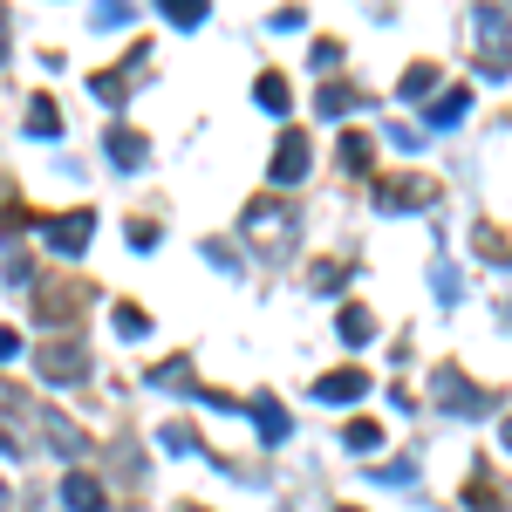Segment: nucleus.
Instances as JSON below:
<instances>
[{"label": "nucleus", "mask_w": 512, "mask_h": 512, "mask_svg": "<svg viewBox=\"0 0 512 512\" xmlns=\"http://www.w3.org/2000/svg\"><path fill=\"white\" fill-rule=\"evenodd\" d=\"M355 103V89H328V82H321V117H335V110H349Z\"/></svg>", "instance_id": "393cba45"}, {"label": "nucleus", "mask_w": 512, "mask_h": 512, "mask_svg": "<svg viewBox=\"0 0 512 512\" xmlns=\"http://www.w3.org/2000/svg\"><path fill=\"white\" fill-rule=\"evenodd\" d=\"M130 14H137V7L110 0V7H96V14H89V28H103V35H110V28H130Z\"/></svg>", "instance_id": "6ab92c4d"}, {"label": "nucleus", "mask_w": 512, "mask_h": 512, "mask_svg": "<svg viewBox=\"0 0 512 512\" xmlns=\"http://www.w3.org/2000/svg\"><path fill=\"white\" fill-rule=\"evenodd\" d=\"M28 137H62V110H55V96H35V103H28Z\"/></svg>", "instance_id": "4468645a"}, {"label": "nucleus", "mask_w": 512, "mask_h": 512, "mask_svg": "<svg viewBox=\"0 0 512 512\" xmlns=\"http://www.w3.org/2000/svg\"><path fill=\"white\" fill-rule=\"evenodd\" d=\"M472 512H499V492H485V485H472Z\"/></svg>", "instance_id": "cd10ccee"}, {"label": "nucleus", "mask_w": 512, "mask_h": 512, "mask_svg": "<svg viewBox=\"0 0 512 512\" xmlns=\"http://www.w3.org/2000/svg\"><path fill=\"white\" fill-rule=\"evenodd\" d=\"M253 424H260V437H267V444H280V437L294 431V417H287V410H280L274 396H267V403H253Z\"/></svg>", "instance_id": "ddd939ff"}, {"label": "nucleus", "mask_w": 512, "mask_h": 512, "mask_svg": "<svg viewBox=\"0 0 512 512\" xmlns=\"http://www.w3.org/2000/svg\"><path fill=\"white\" fill-rule=\"evenodd\" d=\"M0 62H7V14H0Z\"/></svg>", "instance_id": "7c9ffc66"}, {"label": "nucleus", "mask_w": 512, "mask_h": 512, "mask_svg": "<svg viewBox=\"0 0 512 512\" xmlns=\"http://www.w3.org/2000/svg\"><path fill=\"white\" fill-rule=\"evenodd\" d=\"M308 158H315V151H308V130H280V137H274V171H267V178L287 192V185L308 178Z\"/></svg>", "instance_id": "423d86ee"}, {"label": "nucleus", "mask_w": 512, "mask_h": 512, "mask_svg": "<svg viewBox=\"0 0 512 512\" xmlns=\"http://www.w3.org/2000/svg\"><path fill=\"white\" fill-rule=\"evenodd\" d=\"M35 369H41V383H82L89 376V349H82L76 335H55V342L35 349Z\"/></svg>", "instance_id": "7ed1b4c3"}, {"label": "nucleus", "mask_w": 512, "mask_h": 512, "mask_svg": "<svg viewBox=\"0 0 512 512\" xmlns=\"http://www.w3.org/2000/svg\"><path fill=\"white\" fill-rule=\"evenodd\" d=\"M164 451H178V458H185V451H198V437L185 431V424H171V431H164Z\"/></svg>", "instance_id": "a878e982"}, {"label": "nucleus", "mask_w": 512, "mask_h": 512, "mask_svg": "<svg viewBox=\"0 0 512 512\" xmlns=\"http://www.w3.org/2000/svg\"><path fill=\"white\" fill-rule=\"evenodd\" d=\"M205 260H212L219 274H239V253H233V246H219V239H205Z\"/></svg>", "instance_id": "b1692460"}, {"label": "nucleus", "mask_w": 512, "mask_h": 512, "mask_svg": "<svg viewBox=\"0 0 512 512\" xmlns=\"http://www.w3.org/2000/svg\"><path fill=\"white\" fill-rule=\"evenodd\" d=\"M62 506L69 512H103V485H96L89 472H69L62 478Z\"/></svg>", "instance_id": "9d476101"}, {"label": "nucleus", "mask_w": 512, "mask_h": 512, "mask_svg": "<svg viewBox=\"0 0 512 512\" xmlns=\"http://www.w3.org/2000/svg\"><path fill=\"white\" fill-rule=\"evenodd\" d=\"M7 506H14V492H7V478H0V512H7Z\"/></svg>", "instance_id": "2f4dec72"}, {"label": "nucleus", "mask_w": 512, "mask_h": 512, "mask_svg": "<svg viewBox=\"0 0 512 512\" xmlns=\"http://www.w3.org/2000/svg\"><path fill=\"white\" fill-rule=\"evenodd\" d=\"M342 512H355V506H342Z\"/></svg>", "instance_id": "72a5a7b5"}, {"label": "nucleus", "mask_w": 512, "mask_h": 512, "mask_svg": "<svg viewBox=\"0 0 512 512\" xmlns=\"http://www.w3.org/2000/svg\"><path fill=\"white\" fill-rule=\"evenodd\" d=\"M431 89H437V69H431V62L403 69V82H396V96H410V103H417V96H431Z\"/></svg>", "instance_id": "f3484780"}, {"label": "nucleus", "mask_w": 512, "mask_h": 512, "mask_svg": "<svg viewBox=\"0 0 512 512\" xmlns=\"http://www.w3.org/2000/svg\"><path fill=\"white\" fill-rule=\"evenodd\" d=\"M499 444H506V451H512V417H506V424H499Z\"/></svg>", "instance_id": "c756f323"}, {"label": "nucleus", "mask_w": 512, "mask_h": 512, "mask_svg": "<svg viewBox=\"0 0 512 512\" xmlns=\"http://www.w3.org/2000/svg\"><path fill=\"white\" fill-rule=\"evenodd\" d=\"M35 437L48 444V451H55V458H69V465H76L82 451H89L82 424H76V417H62V410H35Z\"/></svg>", "instance_id": "39448f33"}, {"label": "nucleus", "mask_w": 512, "mask_h": 512, "mask_svg": "<svg viewBox=\"0 0 512 512\" xmlns=\"http://www.w3.org/2000/svg\"><path fill=\"white\" fill-rule=\"evenodd\" d=\"M465 110H472V89H444L424 123H431V130H458V123H465Z\"/></svg>", "instance_id": "9b49d317"}, {"label": "nucleus", "mask_w": 512, "mask_h": 512, "mask_svg": "<svg viewBox=\"0 0 512 512\" xmlns=\"http://www.w3.org/2000/svg\"><path fill=\"white\" fill-rule=\"evenodd\" d=\"M117 328L123 335H151V315H144L137 301H117Z\"/></svg>", "instance_id": "aec40b11"}, {"label": "nucleus", "mask_w": 512, "mask_h": 512, "mask_svg": "<svg viewBox=\"0 0 512 512\" xmlns=\"http://www.w3.org/2000/svg\"><path fill=\"white\" fill-rule=\"evenodd\" d=\"M35 451V403L0 383V458H28Z\"/></svg>", "instance_id": "f257e3e1"}, {"label": "nucleus", "mask_w": 512, "mask_h": 512, "mask_svg": "<svg viewBox=\"0 0 512 512\" xmlns=\"http://www.w3.org/2000/svg\"><path fill=\"white\" fill-rule=\"evenodd\" d=\"M89 233H96V212H62V219L41 226L48 253H62V260H82V253H89Z\"/></svg>", "instance_id": "20e7f679"}, {"label": "nucleus", "mask_w": 512, "mask_h": 512, "mask_svg": "<svg viewBox=\"0 0 512 512\" xmlns=\"http://www.w3.org/2000/svg\"><path fill=\"white\" fill-rule=\"evenodd\" d=\"M246 239H253V246H260V253H294V212H287V205H267V198H260V205H246Z\"/></svg>", "instance_id": "f03ea898"}, {"label": "nucleus", "mask_w": 512, "mask_h": 512, "mask_svg": "<svg viewBox=\"0 0 512 512\" xmlns=\"http://www.w3.org/2000/svg\"><path fill=\"white\" fill-rule=\"evenodd\" d=\"M164 21L171 28H198L205 21V0H164Z\"/></svg>", "instance_id": "a211bd4d"}, {"label": "nucleus", "mask_w": 512, "mask_h": 512, "mask_svg": "<svg viewBox=\"0 0 512 512\" xmlns=\"http://www.w3.org/2000/svg\"><path fill=\"white\" fill-rule=\"evenodd\" d=\"M342 444H349L355 458H369V451H376V444H383V424H369V417H355L349 431H342Z\"/></svg>", "instance_id": "dca6fc26"}, {"label": "nucleus", "mask_w": 512, "mask_h": 512, "mask_svg": "<svg viewBox=\"0 0 512 512\" xmlns=\"http://www.w3.org/2000/svg\"><path fill=\"white\" fill-rule=\"evenodd\" d=\"M89 89H96V96H103V103H110V110H117L123 96H130V82H123V76H96V82H89Z\"/></svg>", "instance_id": "412c9836"}, {"label": "nucleus", "mask_w": 512, "mask_h": 512, "mask_svg": "<svg viewBox=\"0 0 512 512\" xmlns=\"http://www.w3.org/2000/svg\"><path fill=\"white\" fill-rule=\"evenodd\" d=\"M130 246H137V253H151V246H158V226H144V219H137V226H130Z\"/></svg>", "instance_id": "bb28decb"}, {"label": "nucleus", "mask_w": 512, "mask_h": 512, "mask_svg": "<svg viewBox=\"0 0 512 512\" xmlns=\"http://www.w3.org/2000/svg\"><path fill=\"white\" fill-rule=\"evenodd\" d=\"M14 355H21V335H14V328H0V362H14Z\"/></svg>", "instance_id": "c85d7f7f"}, {"label": "nucleus", "mask_w": 512, "mask_h": 512, "mask_svg": "<svg viewBox=\"0 0 512 512\" xmlns=\"http://www.w3.org/2000/svg\"><path fill=\"white\" fill-rule=\"evenodd\" d=\"M335 328H342V342H349V349H362V342L376 335V315H369V308H342V321H335Z\"/></svg>", "instance_id": "2eb2a0df"}, {"label": "nucleus", "mask_w": 512, "mask_h": 512, "mask_svg": "<svg viewBox=\"0 0 512 512\" xmlns=\"http://www.w3.org/2000/svg\"><path fill=\"white\" fill-rule=\"evenodd\" d=\"M383 205H424L431 198V185H396V192H376Z\"/></svg>", "instance_id": "5701e85b"}, {"label": "nucleus", "mask_w": 512, "mask_h": 512, "mask_svg": "<svg viewBox=\"0 0 512 512\" xmlns=\"http://www.w3.org/2000/svg\"><path fill=\"white\" fill-rule=\"evenodd\" d=\"M253 103H260L267 117H287V103H294V89H287V76H274V69H267V76L253 82Z\"/></svg>", "instance_id": "f8f14e48"}, {"label": "nucleus", "mask_w": 512, "mask_h": 512, "mask_svg": "<svg viewBox=\"0 0 512 512\" xmlns=\"http://www.w3.org/2000/svg\"><path fill=\"white\" fill-rule=\"evenodd\" d=\"M342 164H349V171H362V164H369V137H342Z\"/></svg>", "instance_id": "4be33fe9"}, {"label": "nucleus", "mask_w": 512, "mask_h": 512, "mask_svg": "<svg viewBox=\"0 0 512 512\" xmlns=\"http://www.w3.org/2000/svg\"><path fill=\"white\" fill-rule=\"evenodd\" d=\"M437 403H444V410H458V417L492 410V396H478L472 383H465V369H437Z\"/></svg>", "instance_id": "0eeeda50"}, {"label": "nucleus", "mask_w": 512, "mask_h": 512, "mask_svg": "<svg viewBox=\"0 0 512 512\" xmlns=\"http://www.w3.org/2000/svg\"><path fill=\"white\" fill-rule=\"evenodd\" d=\"M185 512H198V506H185Z\"/></svg>", "instance_id": "473e14b6"}, {"label": "nucleus", "mask_w": 512, "mask_h": 512, "mask_svg": "<svg viewBox=\"0 0 512 512\" xmlns=\"http://www.w3.org/2000/svg\"><path fill=\"white\" fill-rule=\"evenodd\" d=\"M362 390H369V376H362V369H328V376L315 383V403H355Z\"/></svg>", "instance_id": "6e6552de"}, {"label": "nucleus", "mask_w": 512, "mask_h": 512, "mask_svg": "<svg viewBox=\"0 0 512 512\" xmlns=\"http://www.w3.org/2000/svg\"><path fill=\"white\" fill-rule=\"evenodd\" d=\"M103 151H110L117 171H144V158H151V144H144L137 130H110V137H103Z\"/></svg>", "instance_id": "1a4fd4ad"}]
</instances>
